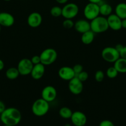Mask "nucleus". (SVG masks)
Segmentation results:
<instances>
[{"label": "nucleus", "instance_id": "obj_18", "mask_svg": "<svg viewBox=\"0 0 126 126\" xmlns=\"http://www.w3.org/2000/svg\"><path fill=\"white\" fill-rule=\"evenodd\" d=\"M95 33L93 32L91 30L82 33L81 36V41L83 44L85 45H88L92 43L95 39Z\"/></svg>", "mask_w": 126, "mask_h": 126}, {"label": "nucleus", "instance_id": "obj_25", "mask_svg": "<svg viewBox=\"0 0 126 126\" xmlns=\"http://www.w3.org/2000/svg\"><path fill=\"white\" fill-rule=\"evenodd\" d=\"M50 14L54 17H60L62 16V8L58 6H53L51 9Z\"/></svg>", "mask_w": 126, "mask_h": 126}, {"label": "nucleus", "instance_id": "obj_32", "mask_svg": "<svg viewBox=\"0 0 126 126\" xmlns=\"http://www.w3.org/2000/svg\"><path fill=\"white\" fill-rule=\"evenodd\" d=\"M119 54L120 57L126 59V46L123 47V48L119 52Z\"/></svg>", "mask_w": 126, "mask_h": 126}, {"label": "nucleus", "instance_id": "obj_31", "mask_svg": "<svg viewBox=\"0 0 126 126\" xmlns=\"http://www.w3.org/2000/svg\"><path fill=\"white\" fill-rule=\"evenodd\" d=\"M99 126H114V124L112 121L107 119H105V120L102 121L100 123Z\"/></svg>", "mask_w": 126, "mask_h": 126}, {"label": "nucleus", "instance_id": "obj_30", "mask_svg": "<svg viewBox=\"0 0 126 126\" xmlns=\"http://www.w3.org/2000/svg\"><path fill=\"white\" fill-rule=\"evenodd\" d=\"M30 60L33 65H37V64L40 63H41V59L40 55H34V56H33L31 58Z\"/></svg>", "mask_w": 126, "mask_h": 126}, {"label": "nucleus", "instance_id": "obj_34", "mask_svg": "<svg viewBox=\"0 0 126 126\" xmlns=\"http://www.w3.org/2000/svg\"><path fill=\"white\" fill-rule=\"evenodd\" d=\"M123 47H124L123 45H122V44H117V45L115 46V48H116V49H117V51L119 52L121 50V49L123 48Z\"/></svg>", "mask_w": 126, "mask_h": 126}, {"label": "nucleus", "instance_id": "obj_14", "mask_svg": "<svg viewBox=\"0 0 126 126\" xmlns=\"http://www.w3.org/2000/svg\"><path fill=\"white\" fill-rule=\"evenodd\" d=\"M43 18L39 12H33L30 14L27 18V23L32 28H37L42 24Z\"/></svg>", "mask_w": 126, "mask_h": 126}, {"label": "nucleus", "instance_id": "obj_2", "mask_svg": "<svg viewBox=\"0 0 126 126\" xmlns=\"http://www.w3.org/2000/svg\"><path fill=\"white\" fill-rule=\"evenodd\" d=\"M91 30L95 33H101L109 29L107 18L99 16L90 22Z\"/></svg>", "mask_w": 126, "mask_h": 126}, {"label": "nucleus", "instance_id": "obj_36", "mask_svg": "<svg viewBox=\"0 0 126 126\" xmlns=\"http://www.w3.org/2000/svg\"><path fill=\"white\" fill-rule=\"evenodd\" d=\"M4 68V63L1 59H0V71L2 70Z\"/></svg>", "mask_w": 126, "mask_h": 126}, {"label": "nucleus", "instance_id": "obj_12", "mask_svg": "<svg viewBox=\"0 0 126 126\" xmlns=\"http://www.w3.org/2000/svg\"><path fill=\"white\" fill-rule=\"evenodd\" d=\"M109 28L114 31H119L122 28V19L115 14L107 17Z\"/></svg>", "mask_w": 126, "mask_h": 126}, {"label": "nucleus", "instance_id": "obj_9", "mask_svg": "<svg viewBox=\"0 0 126 126\" xmlns=\"http://www.w3.org/2000/svg\"><path fill=\"white\" fill-rule=\"evenodd\" d=\"M68 88L69 91L74 95H79L84 89L83 82L75 76L69 81Z\"/></svg>", "mask_w": 126, "mask_h": 126}, {"label": "nucleus", "instance_id": "obj_17", "mask_svg": "<svg viewBox=\"0 0 126 126\" xmlns=\"http://www.w3.org/2000/svg\"><path fill=\"white\" fill-rule=\"evenodd\" d=\"M45 72V67L42 63H38L33 65L30 75L33 79L38 80L42 78Z\"/></svg>", "mask_w": 126, "mask_h": 126}, {"label": "nucleus", "instance_id": "obj_15", "mask_svg": "<svg viewBox=\"0 0 126 126\" xmlns=\"http://www.w3.org/2000/svg\"><path fill=\"white\" fill-rule=\"evenodd\" d=\"M15 18L10 13L0 12V25L5 27H10L14 24Z\"/></svg>", "mask_w": 126, "mask_h": 126}, {"label": "nucleus", "instance_id": "obj_29", "mask_svg": "<svg viewBox=\"0 0 126 126\" xmlns=\"http://www.w3.org/2000/svg\"><path fill=\"white\" fill-rule=\"evenodd\" d=\"M74 71L75 72V76L78 75V74L80 73V72H82V71H84L83 70V66L80 64H76V65H74L72 67Z\"/></svg>", "mask_w": 126, "mask_h": 126}, {"label": "nucleus", "instance_id": "obj_41", "mask_svg": "<svg viewBox=\"0 0 126 126\" xmlns=\"http://www.w3.org/2000/svg\"><path fill=\"white\" fill-rule=\"evenodd\" d=\"M8 126V125H4V126Z\"/></svg>", "mask_w": 126, "mask_h": 126}, {"label": "nucleus", "instance_id": "obj_42", "mask_svg": "<svg viewBox=\"0 0 126 126\" xmlns=\"http://www.w3.org/2000/svg\"><path fill=\"white\" fill-rule=\"evenodd\" d=\"M4 1H11V0H4Z\"/></svg>", "mask_w": 126, "mask_h": 126}, {"label": "nucleus", "instance_id": "obj_35", "mask_svg": "<svg viewBox=\"0 0 126 126\" xmlns=\"http://www.w3.org/2000/svg\"><path fill=\"white\" fill-rule=\"evenodd\" d=\"M69 0H56L58 3L61 4H66Z\"/></svg>", "mask_w": 126, "mask_h": 126}, {"label": "nucleus", "instance_id": "obj_38", "mask_svg": "<svg viewBox=\"0 0 126 126\" xmlns=\"http://www.w3.org/2000/svg\"><path fill=\"white\" fill-rule=\"evenodd\" d=\"M102 0H88L89 2H92V3L95 4H100Z\"/></svg>", "mask_w": 126, "mask_h": 126}, {"label": "nucleus", "instance_id": "obj_7", "mask_svg": "<svg viewBox=\"0 0 126 126\" xmlns=\"http://www.w3.org/2000/svg\"><path fill=\"white\" fill-rule=\"evenodd\" d=\"M79 12V6L72 2L65 4L63 7H62V16L64 18L72 19L77 16Z\"/></svg>", "mask_w": 126, "mask_h": 126}, {"label": "nucleus", "instance_id": "obj_10", "mask_svg": "<svg viewBox=\"0 0 126 126\" xmlns=\"http://www.w3.org/2000/svg\"><path fill=\"white\" fill-rule=\"evenodd\" d=\"M42 98L48 102H51L57 97V91L55 87L52 86H47L43 89L41 93Z\"/></svg>", "mask_w": 126, "mask_h": 126}, {"label": "nucleus", "instance_id": "obj_4", "mask_svg": "<svg viewBox=\"0 0 126 126\" xmlns=\"http://www.w3.org/2000/svg\"><path fill=\"white\" fill-rule=\"evenodd\" d=\"M41 63L44 66L54 63L58 58V53L53 48H46L40 54Z\"/></svg>", "mask_w": 126, "mask_h": 126}, {"label": "nucleus", "instance_id": "obj_3", "mask_svg": "<svg viewBox=\"0 0 126 126\" xmlns=\"http://www.w3.org/2000/svg\"><path fill=\"white\" fill-rule=\"evenodd\" d=\"M49 110V102L42 98L36 100L32 106V111L36 116H43L47 114Z\"/></svg>", "mask_w": 126, "mask_h": 126}, {"label": "nucleus", "instance_id": "obj_11", "mask_svg": "<svg viewBox=\"0 0 126 126\" xmlns=\"http://www.w3.org/2000/svg\"><path fill=\"white\" fill-rule=\"evenodd\" d=\"M70 120L73 125L75 126H84L87 121V118L83 112L76 111L73 112Z\"/></svg>", "mask_w": 126, "mask_h": 126}, {"label": "nucleus", "instance_id": "obj_20", "mask_svg": "<svg viewBox=\"0 0 126 126\" xmlns=\"http://www.w3.org/2000/svg\"><path fill=\"white\" fill-rule=\"evenodd\" d=\"M115 14L122 20L126 18V3L121 2L117 4L115 7Z\"/></svg>", "mask_w": 126, "mask_h": 126}, {"label": "nucleus", "instance_id": "obj_19", "mask_svg": "<svg viewBox=\"0 0 126 126\" xmlns=\"http://www.w3.org/2000/svg\"><path fill=\"white\" fill-rule=\"evenodd\" d=\"M114 66L119 73H126V59L120 57L114 63Z\"/></svg>", "mask_w": 126, "mask_h": 126}, {"label": "nucleus", "instance_id": "obj_16", "mask_svg": "<svg viewBox=\"0 0 126 126\" xmlns=\"http://www.w3.org/2000/svg\"><path fill=\"white\" fill-rule=\"evenodd\" d=\"M74 28L77 32L80 33H84L85 32L90 30V22L88 20L80 19L74 23Z\"/></svg>", "mask_w": 126, "mask_h": 126}, {"label": "nucleus", "instance_id": "obj_22", "mask_svg": "<svg viewBox=\"0 0 126 126\" xmlns=\"http://www.w3.org/2000/svg\"><path fill=\"white\" fill-rule=\"evenodd\" d=\"M20 75L17 68L11 67L7 69L6 71V76L10 80L16 79Z\"/></svg>", "mask_w": 126, "mask_h": 126}, {"label": "nucleus", "instance_id": "obj_40", "mask_svg": "<svg viewBox=\"0 0 126 126\" xmlns=\"http://www.w3.org/2000/svg\"><path fill=\"white\" fill-rule=\"evenodd\" d=\"M1 25H0V32H1Z\"/></svg>", "mask_w": 126, "mask_h": 126}, {"label": "nucleus", "instance_id": "obj_5", "mask_svg": "<svg viewBox=\"0 0 126 126\" xmlns=\"http://www.w3.org/2000/svg\"><path fill=\"white\" fill-rule=\"evenodd\" d=\"M101 57L107 62L114 63L120 58V54L115 47H106L103 49Z\"/></svg>", "mask_w": 126, "mask_h": 126}, {"label": "nucleus", "instance_id": "obj_21", "mask_svg": "<svg viewBox=\"0 0 126 126\" xmlns=\"http://www.w3.org/2000/svg\"><path fill=\"white\" fill-rule=\"evenodd\" d=\"M100 6V14L103 17H108L112 12V7L109 4L103 3Z\"/></svg>", "mask_w": 126, "mask_h": 126}, {"label": "nucleus", "instance_id": "obj_43", "mask_svg": "<svg viewBox=\"0 0 126 126\" xmlns=\"http://www.w3.org/2000/svg\"><path fill=\"white\" fill-rule=\"evenodd\" d=\"M23 1H25V0H23Z\"/></svg>", "mask_w": 126, "mask_h": 126}, {"label": "nucleus", "instance_id": "obj_13", "mask_svg": "<svg viewBox=\"0 0 126 126\" xmlns=\"http://www.w3.org/2000/svg\"><path fill=\"white\" fill-rule=\"evenodd\" d=\"M58 75L61 79L68 81L75 77V72L74 71L72 67L67 66L60 68L58 71Z\"/></svg>", "mask_w": 126, "mask_h": 126}, {"label": "nucleus", "instance_id": "obj_39", "mask_svg": "<svg viewBox=\"0 0 126 126\" xmlns=\"http://www.w3.org/2000/svg\"><path fill=\"white\" fill-rule=\"evenodd\" d=\"M64 126H70V124H66Z\"/></svg>", "mask_w": 126, "mask_h": 126}, {"label": "nucleus", "instance_id": "obj_27", "mask_svg": "<svg viewBox=\"0 0 126 126\" xmlns=\"http://www.w3.org/2000/svg\"><path fill=\"white\" fill-rule=\"evenodd\" d=\"M95 79L98 82H102L105 79V73L101 70H98L95 74Z\"/></svg>", "mask_w": 126, "mask_h": 126}, {"label": "nucleus", "instance_id": "obj_28", "mask_svg": "<svg viewBox=\"0 0 126 126\" xmlns=\"http://www.w3.org/2000/svg\"><path fill=\"white\" fill-rule=\"evenodd\" d=\"M76 77L79 79V80L82 81V82H85L88 78V74L86 71H82V72H80V73L78 74L76 76Z\"/></svg>", "mask_w": 126, "mask_h": 126}, {"label": "nucleus", "instance_id": "obj_26", "mask_svg": "<svg viewBox=\"0 0 126 126\" xmlns=\"http://www.w3.org/2000/svg\"><path fill=\"white\" fill-rule=\"evenodd\" d=\"M75 22L72 20V19L69 18H65L63 22V26L65 29H71L74 27Z\"/></svg>", "mask_w": 126, "mask_h": 126}, {"label": "nucleus", "instance_id": "obj_8", "mask_svg": "<svg viewBox=\"0 0 126 126\" xmlns=\"http://www.w3.org/2000/svg\"><path fill=\"white\" fill-rule=\"evenodd\" d=\"M33 66V65L31 62L30 59L23 58L19 62L17 68L18 69L20 75L27 76V75H30Z\"/></svg>", "mask_w": 126, "mask_h": 126}, {"label": "nucleus", "instance_id": "obj_6", "mask_svg": "<svg viewBox=\"0 0 126 126\" xmlns=\"http://www.w3.org/2000/svg\"><path fill=\"white\" fill-rule=\"evenodd\" d=\"M84 15L86 20L90 21L100 16V6L98 4L88 3L84 7Z\"/></svg>", "mask_w": 126, "mask_h": 126}, {"label": "nucleus", "instance_id": "obj_33", "mask_svg": "<svg viewBox=\"0 0 126 126\" xmlns=\"http://www.w3.org/2000/svg\"><path fill=\"white\" fill-rule=\"evenodd\" d=\"M5 109H6L5 104L4 103V102L0 100V114L5 110Z\"/></svg>", "mask_w": 126, "mask_h": 126}, {"label": "nucleus", "instance_id": "obj_1", "mask_svg": "<svg viewBox=\"0 0 126 126\" xmlns=\"http://www.w3.org/2000/svg\"><path fill=\"white\" fill-rule=\"evenodd\" d=\"M21 119V111L14 107L6 108L0 116V119L4 125L16 126L19 124Z\"/></svg>", "mask_w": 126, "mask_h": 126}, {"label": "nucleus", "instance_id": "obj_23", "mask_svg": "<svg viewBox=\"0 0 126 126\" xmlns=\"http://www.w3.org/2000/svg\"><path fill=\"white\" fill-rule=\"evenodd\" d=\"M73 112L69 108L66 107H62L60 110H59V114L60 115V116L62 118H64V119H70L72 116V114Z\"/></svg>", "mask_w": 126, "mask_h": 126}, {"label": "nucleus", "instance_id": "obj_37", "mask_svg": "<svg viewBox=\"0 0 126 126\" xmlns=\"http://www.w3.org/2000/svg\"><path fill=\"white\" fill-rule=\"evenodd\" d=\"M126 29V18L122 20V28Z\"/></svg>", "mask_w": 126, "mask_h": 126}, {"label": "nucleus", "instance_id": "obj_24", "mask_svg": "<svg viewBox=\"0 0 126 126\" xmlns=\"http://www.w3.org/2000/svg\"><path fill=\"white\" fill-rule=\"evenodd\" d=\"M106 76H107V78H109V79H114L118 75L119 72L117 71L116 68H114V66H110L109 68L107 69L106 70Z\"/></svg>", "mask_w": 126, "mask_h": 126}]
</instances>
